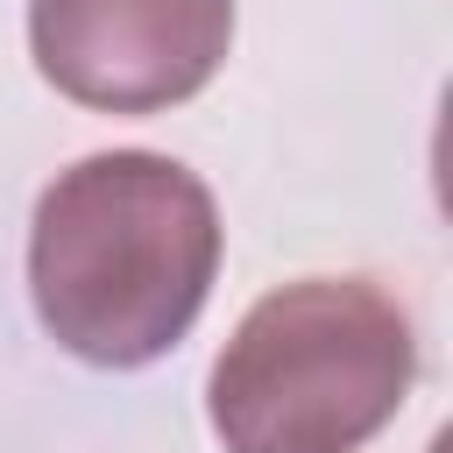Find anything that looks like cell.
I'll list each match as a JSON object with an SVG mask.
<instances>
[{"label": "cell", "instance_id": "obj_1", "mask_svg": "<svg viewBox=\"0 0 453 453\" xmlns=\"http://www.w3.org/2000/svg\"><path fill=\"white\" fill-rule=\"evenodd\" d=\"M219 205L156 149H106L50 177L28 219V297L85 368H149L205 311Z\"/></svg>", "mask_w": 453, "mask_h": 453}, {"label": "cell", "instance_id": "obj_2", "mask_svg": "<svg viewBox=\"0 0 453 453\" xmlns=\"http://www.w3.org/2000/svg\"><path fill=\"white\" fill-rule=\"evenodd\" d=\"M411 375V311L382 283L297 276L241 311L205 418L226 453H361L403 411Z\"/></svg>", "mask_w": 453, "mask_h": 453}, {"label": "cell", "instance_id": "obj_3", "mask_svg": "<svg viewBox=\"0 0 453 453\" xmlns=\"http://www.w3.org/2000/svg\"><path fill=\"white\" fill-rule=\"evenodd\" d=\"M234 0H28L35 71L92 113H170L212 85Z\"/></svg>", "mask_w": 453, "mask_h": 453}]
</instances>
